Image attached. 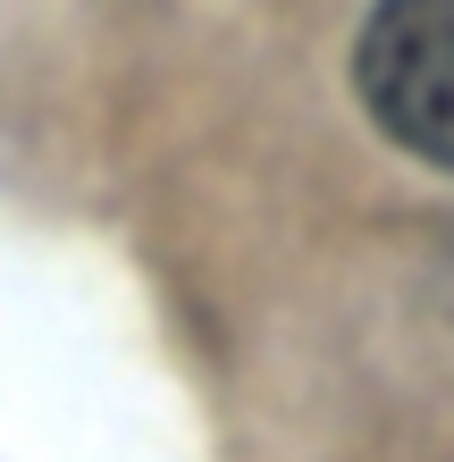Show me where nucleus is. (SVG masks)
I'll use <instances>...</instances> for the list:
<instances>
[{
    "label": "nucleus",
    "instance_id": "f257e3e1",
    "mask_svg": "<svg viewBox=\"0 0 454 462\" xmlns=\"http://www.w3.org/2000/svg\"><path fill=\"white\" fill-rule=\"evenodd\" d=\"M354 85L387 143L454 169V0H379L354 42Z\"/></svg>",
    "mask_w": 454,
    "mask_h": 462
}]
</instances>
